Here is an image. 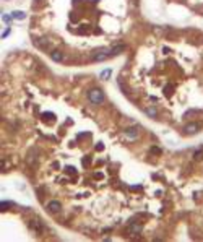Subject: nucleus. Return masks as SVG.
<instances>
[{"label": "nucleus", "mask_w": 203, "mask_h": 242, "mask_svg": "<svg viewBox=\"0 0 203 242\" xmlns=\"http://www.w3.org/2000/svg\"><path fill=\"white\" fill-rule=\"evenodd\" d=\"M88 99L93 102V104H101L104 101V93L101 91L99 88H93L88 91Z\"/></svg>", "instance_id": "nucleus-1"}, {"label": "nucleus", "mask_w": 203, "mask_h": 242, "mask_svg": "<svg viewBox=\"0 0 203 242\" xmlns=\"http://www.w3.org/2000/svg\"><path fill=\"white\" fill-rule=\"evenodd\" d=\"M111 55H112V49H107V47H102V49L96 50V52L91 55V58H93L94 62H102V60H106V58H109Z\"/></svg>", "instance_id": "nucleus-2"}, {"label": "nucleus", "mask_w": 203, "mask_h": 242, "mask_svg": "<svg viewBox=\"0 0 203 242\" xmlns=\"http://www.w3.org/2000/svg\"><path fill=\"white\" fill-rule=\"evenodd\" d=\"M200 129H202V125L198 122H190V124H187V125L184 127V132L187 135H195V133H198Z\"/></svg>", "instance_id": "nucleus-3"}, {"label": "nucleus", "mask_w": 203, "mask_h": 242, "mask_svg": "<svg viewBox=\"0 0 203 242\" xmlns=\"http://www.w3.org/2000/svg\"><path fill=\"white\" fill-rule=\"evenodd\" d=\"M29 227L37 234H42V231H44V227H42V224H41L39 219H31L29 221Z\"/></svg>", "instance_id": "nucleus-4"}, {"label": "nucleus", "mask_w": 203, "mask_h": 242, "mask_svg": "<svg viewBox=\"0 0 203 242\" xmlns=\"http://www.w3.org/2000/svg\"><path fill=\"white\" fill-rule=\"evenodd\" d=\"M47 208H49L50 213H58V211H60V208H62V205L57 202V200H52V202L47 203Z\"/></svg>", "instance_id": "nucleus-5"}, {"label": "nucleus", "mask_w": 203, "mask_h": 242, "mask_svg": "<svg viewBox=\"0 0 203 242\" xmlns=\"http://www.w3.org/2000/svg\"><path fill=\"white\" fill-rule=\"evenodd\" d=\"M125 137L130 138V140L137 138V137H138V129H137V127H130V129H127L125 130Z\"/></svg>", "instance_id": "nucleus-6"}, {"label": "nucleus", "mask_w": 203, "mask_h": 242, "mask_svg": "<svg viewBox=\"0 0 203 242\" xmlns=\"http://www.w3.org/2000/svg\"><path fill=\"white\" fill-rule=\"evenodd\" d=\"M50 57H52L54 62H62L64 60V55H62L60 50H52V52H50Z\"/></svg>", "instance_id": "nucleus-7"}, {"label": "nucleus", "mask_w": 203, "mask_h": 242, "mask_svg": "<svg viewBox=\"0 0 203 242\" xmlns=\"http://www.w3.org/2000/svg\"><path fill=\"white\" fill-rule=\"evenodd\" d=\"M12 16H13V20H25V18H26V13H25V12H20V10H16V12L12 13Z\"/></svg>", "instance_id": "nucleus-8"}, {"label": "nucleus", "mask_w": 203, "mask_h": 242, "mask_svg": "<svg viewBox=\"0 0 203 242\" xmlns=\"http://www.w3.org/2000/svg\"><path fill=\"white\" fill-rule=\"evenodd\" d=\"M123 49H125V46H123V44H119V46L112 47V55H119V54H122V52H123Z\"/></svg>", "instance_id": "nucleus-9"}, {"label": "nucleus", "mask_w": 203, "mask_h": 242, "mask_svg": "<svg viewBox=\"0 0 203 242\" xmlns=\"http://www.w3.org/2000/svg\"><path fill=\"white\" fill-rule=\"evenodd\" d=\"M145 112H146V116H150V117H158V110L154 107H146Z\"/></svg>", "instance_id": "nucleus-10"}, {"label": "nucleus", "mask_w": 203, "mask_h": 242, "mask_svg": "<svg viewBox=\"0 0 203 242\" xmlns=\"http://www.w3.org/2000/svg\"><path fill=\"white\" fill-rule=\"evenodd\" d=\"M111 73H112L111 68H106V70H102V72H101V80H107V78L111 77Z\"/></svg>", "instance_id": "nucleus-11"}, {"label": "nucleus", "mask_w": 203, "mask_h": 242, "mask_svg": "<svg viewBox=\"0 0 203 242\" xmlns=\"http://www.w3.org/2000/svg\"><path fill=\"white\" fill-rule=\"evenodd\" d=\"M140 231H142V224H132V226H130V232L132 234L140 232Z\"/></svg>", "instance_id": "nucleus-12"}, {"label": "nucleus", "mask_w": 203, "mask_h": 242, "mask_svg": "<svg viewBox=\"0 0 203 242\" xmlns=\"http://www.w3.org/2000/svg\"><path fill=\"white\" fill-rule=\"evenodd\" d=\"M194 158H195V161H202L203 159V151H195V154H194Z\"/></svg>", "instance_id": "nucleus-13"}, {"label": "nucleus", "mask_w": 203, "mask_h": 242, "mask_svg": "<svg viewBox=\"0 0 203 242\" xmlns=\"http://www.w3.org/2000/svg\"><path fill=\"white\" fill-rule=\"evenodd\" d=\"M151 153H154V154H163V150H159V148L153 146V148H151Z\"/></svg>", "instance_id": "nucleus-14"}, {"label": "nucleus", "mask_w": 203, "mask_h": 242, "mask_svg": "<svg viewBox=\"0 0 203 242\" xmlns=\"http://www.w3.org/2000/svg\"><path fill=\"white\" fill-rule=\"evenodd\" d=\"M8 206H10V203H7V202H2V211H5V210H8Z\"/></svg>", "instance_id": "nucleus-15"}, {"label": "nucleus", "mask_w": 203, "mask_h": 242, "mask_svg": "<svg viewBox=\"0 0 203 242\" xmlns=\"http://www.w3.org/2000/svg\"><path fill=\"white\" fill-rule=\"evenodd\" d=\"M65 169H67L68 174H75V167H72V166H68V167H65Z\"/></svg>", "instance_id": "nucleus-16"}, {"label": "nucleus", "mask_w": 203, "mask_h": 242, "mask_svg": "<svg viewBox=\"0 0 203 242\" xmlns=\"http://www.w3.org/2000/svg\"><path fill=\"white\" fill-rule=\"evenodd\" d=\"M2 18H3V21H5V23H8V21H10V20H12V18H13V16H8V15H3V16H2Z\"/></svg>", "instance_id": "nucleus-17"}, {"label": "nucleus", "mask_w": 203, "mask_h": 242, "mask_svg": "<svg viewBox=\"0 0 203 242\" xmlns=\"http://www.w3.org/2000/svg\"><path fill=\"white\" fill-rule=\"evenodd\" d=\"M96 150H98V151H102V150H104V145H96Z\"/></svg>", "instance_id": "nucleus-18"}, {"label": "nucleus", "mask_w": 203, "mask_h": 242, "mask_svg": "<svg viewBox=\"0 0 203 242\" xmlns=\"http://www.w3.org/2000/svg\"><path fill=\"white\" fill-rule=\"evenodd\" d=\"M8 34H10V29L3 31V33H2V37H7V36H8Z\"/></svg>", "instance_id": "nucleus-19"}, {"label": "nucleus", "mask_w": 203, "mask_h": 242, "mask_svg": "<svg viewBox=\"0 0 203 242\" xmlns=\"http://www.w3.org/2000/svg\"><path fill=\"white\" fill-rule=\"evenodd\" d=\"M41 2H42V0H36V3H41Z\"/></svg>", "instance_id": "nucleus-20"}]
</instances>
